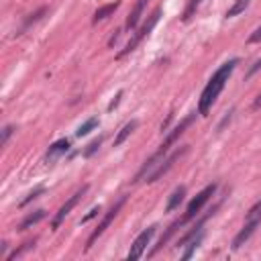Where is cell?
Masks as SVG:
<instances>
[{"instance_id":"obj_1","label":"cell","mask_w":261,"mask_h":261,"mask_svg":"<svg viewBox=\"0 0 261 261\" xmlns=\"http://www.w3.org/2000/svg\"><path fill=\"white\" fill-rule=\"evenodd\" d=\"M237 65H239V59H228L226 63H222V65L212 73V77L208 80V84H206L204 90H202V96H200V102H198V114H202V116L208 114V110H210L212 104L216 102L218 94H220L222 88L226 86V82H228V77H230V73L234 71Z\"/></svg>"},{"instance_id":"obj_2","label":"cell","mask_w":261,"mask_h":261,"mask_svg":"<svg viewBox=\"0 0 261 261\" xmlns=\"http://www.w3.org/2000/svg\"><path fill=\"white\" fill-rule=\"evenodd\" d=\"M159 16H161V8L157 6V8H155V10H153V12H151V14L147 16V20L143 22V27H141V29H139V31H137V33H135L133 37H130V41H128V43L124 45V49H122V51L118 53V57H124V55L133 53V51L137 49V45H139V43H141V41H143L145 37H149V33H151V31L155 29V24L159 22Z\"/></svg>"},{"instance_id":"obj_3","label":"cell","mask_w":261,"mask_h":261,"mask_svg":"<svg viewBox=\"0 0 261 261\" xmlns=\"http://www.w3.org/2000/svg\"><path fill=\"white\" fill-rule=\"evenodd\" d=\"M186 153H188V145H184V147L175 149L171 155H167L165 159H161V161H159V163H157V165H155V167H153V169L147 173L145 181H147V184H153V181H157V179H159L161 175H165V173H167V171L173 167V163H175V161H177L181 155H186Z\"/></svg>"},{"instance_id":"obj_4","label":"cell","mask_w":261,"mask_h":261,"mask_svg":"<svg viewBox=\"0 0 261 261\" xmlns=\"http://www.w3.org/2000/svg\"><path fill=\"white\" fill-rule=\"evenodd\" d=\"M124 202H126V196H122V198H120V200H118V202H116V204H114V206H112V208L106 212V216H104V218L98 222V226L92 230V234H90V237H88V241H86V251H90V249H92V245L96 243V239L104 234V230H106V228L110 226V222L116 218V214L120 212V208L124 206Z\"/></svg>"},{"instance_id":"obj_5","label":"cell","mask_w":261,"mask_h":261,"mask_svg":"<svg viewBox=\"0 0 261 261\" xmlns=\"http://www.w3.org/2000/svg\"><path fill=\"white\" fill-rule=\"evenodd\" d=\"M216 184H210V186H206L202 192H198L194 198H192V202L188 204V208H186V214H184V220L186 222H190L192 218H196L198 216V212L204 208V204L214 196V192H216Z\"/></svg>"},{"instance_id":"obj_6","label":"cell","mask_w":261,"mask_h":261,"mask_svg":"<svg viewBox=\"0 0 261 261\" xmlns=\"http://www.w3.org/2000/svg\"><path fill=\"white\" fill-rule=\"evenodd\" d=\"M155 230H157V226L155 224H151V226H147L135 241H133V245H130V251H128V255H126V259L128 261H135V259H139L143 253H145V249H147V245L151 243V239H153V234H155Z\"/></svg>"},{"instance_id":"obj_7","label":"cell","mask_w":261,"mask_h":261,"mask_svg":"<svg viewBox=\"0 0 261 261\" xmlns=\"http://www.w3.org/2000/svg\"><path fill=\"white\" fill-rule=\"evenodd\" d=\"M86 192H88V184H86V186H82V188H80V190H77V192H75V194H73V196H71V198H69V200L59 208V210H57V214H55V218H53V222H51L53 230H55V228H59V224L65 220V216L71 212V208L82 200V196H84Z\"/></svg>"},{"instance_id":"obj_8","label":"cell","mask_w":261,"mask_h":261,"mask_svg":"<svg viewBox=\"0 0 261 261\" xmlns=\"http://www.w3.org/2000/svg\"><path fill=\"white\" fill-rule=\"evenodd\" d=\"M261 224V218H251V220H247V224L239 230V234L232 239V249L237 251V249H241L243 245H245V241H249V237L255 232V228Z\"/></svg>"},{"instance_id":"obj_9","label":"cell","mask_w":261,"mask_h":261,"mask_svg":"<svg viewBox=\"0 0 261 261\" xmlns=\"http://www.w3.org/2000/svg\"><path fill=\"white\" fill-rule=\"evenodd\" d=\"M184 224H186L184 216H181V218H177V220H173V222H171V224L167 226V230H165V232L161 234V239L157 241V245L153 247V251H151L149 255H155V253H157V251H159V249H161V247H163V245H165V243H167V241H169V239H171V237H173V234H175V232H177V230H179V228H181Z\"/></svg>"},{"instance_id":"obj_10","label":"cell","mask_w":261,"mask_h":261,"mask_svg":"<svg viewBox=\"0 0 261 261\" xmlns=\"http://www.w3.org/2000/svg\"><path fill=\"white\" fill-rule=\"evenodd\" d=\"M69 149V139H59V141H55L49 149H47V155H45V161L47 163H51V161H55L57 157H61L65 151Z\"/></svg>"},{"instance_id":"obj_11","label":"cell","mask_w":261,"mask_h":261,"mask_svg":"<svg viewBox=\"0 0 261 261\" xmlns=\"http://www.w3.org/2000/svg\"><path fill=\"white\" fill-rule=\"evenodd\" d=\"M145 2H147V0H137L135 8H133L130 14L126 16V24H124L126 31H135V29H137V24H139V20H141V16H143V10H145Z\"/></svg>"},{"instance_id":"obj_12","label":"cell","mask_w":261,"mask_h":261,"mask_svg":"<svg viewBox=\"0 0 261 261\" xmlns=\"http://www.w3.org/2000/svg\"><path fill=\"white\" fill-rule=\"evenodd\" d=\"M137 126H139V120H128V122L118 130V135L114 137V147H120V145H122V143H124V141L135 133V128H137Z\"/></svg>"},{"instance_id":"obj_13","label":"cell","mask_w":261,"mask_h":261,"mask_svg":"<svg viewBox=\"0 0 261 261\" xmlns=\"http://www.w3.org/2000/svg\"><path fill=\"white\" fill-rule=\"evenodd\" d=\"M184 196H186V186H177V188L171 192V196H169V200H167L165 210H167V212H173L175 208H179V204L184 202Z\"/></svg>"},{"instance_id":"obj_14","label":"cell","mask_w":261,"mask_h":261,"mask_svg":"<svg viewBox=\"0 0 261 261\" xmlns=\"http://www.w3.org/2000/svg\"><path fill=\"white\" fill-rule=\"evenodd\" d=\"M118 8V2H112V4H104V6H100L96 12H94V16H92V22L96 24L98 20H104V18H108L114 10Z\"/></svg>"},{"instance_id":"obj_15","label":"cell","mask_w":261,"mask_h":261,"mask_svg":"<svg viewBox=\"0 0 261 261\" xmlns=\"http://www.w3.org/2000/svg\"><path fill=\"white\" fill-rule=\"evenodd\" d=\"M45 218V210H35L33 214H29L20 224H18V230H27V228H31L33 224H37L39 220H43Z\"/></svg>"},{"instance_id":"obj_16","label":"cell","mask_w":261,"mask_h":261,"mask_svg":"<svg viewBox=\"0 0 261 261\" xmlns=\"http://www.w3.org/2000/svg\"><path fill=\"white\" fill-rule=\"evenodd\" d=\"M98 126V118L96 116H92V118H88L84 124H80L77 126V130H75V137H86L90 130H94Z\"/></svg>"},{"instance_id":"obj_17","label":"cell","mask_w":261,"mask_h":261,"mask_svg":"<svg viewBox=\"0 0 261 261\" xmlns=\"http://www.w3.org/2000/svg\"><path fill=\"white\" fill-rule=\"evenodd\" d=\"M200 243H202V232H198V234H196L194 239H190V241L186 243V245H188V249L184 251V255H181V259H190V257L194 255V251L198 249V245H200Z\"/></svg>"},{"instance_id":"obj_18","label":"cell","mask_w":261,"mask_h":261,"mask_svg":"<svg viewBox=\"0 0 261 261\" xmlns=\"http://www.w3.org/2000/svg\"><path fill=\"white\" fill-rule=\"evenodd\" d=\"M251 4V0H234V4L226 10V16H237L241 12H245V8Z\"/></svg>"},{"instance_id":"obj_19","label":"cell","mask_w":261,"mask_h":261,"mask_svg":"<svg viewBox=\"0 0 261 261\" xmlns=\"http://www.w3.org/2000/svg\"><path fill=\"white\" fill-rule=\"evenodd\" d=\"M200 2H202V0H188V6H186V10H184V14H181V20H190V18L196 14Z\"/></svg>"},{"instance_id":"obj_20","label":"cell","mask_w":261,"mask_h":261,"mask_svg":"<svg viewBox=\"0 0 261 261\" xmlns=\"http://www.w3.org/2000/svg\"><path fill=\"white\" fill-rule=\"evenodd\" d=\"M45 12H47V8H39V10L35 12V14H31V16H29V18L24 20V24H22V29H20V33H22V31H24L27 27H31L33 22H37V20H39V18H41V16H43ZM20 33H18V35H20Z\"/></svg>"},{"instance_id":"obj_21","label":"cell","mask_w":261,"mask_h":261,"mask_svg":"<svg viewBox=\"0 0 261 261\" xmlns=\"http://www.w3.org/2000/svg\"><path fill=\"white\" fill-rule=\"evenodd\" d=\"M100 143H102V137H98V139H94L90 145H88V149L84 151V157H92L96 151H98V147H100Z\"/></svg>"},{"instance_id":"obj_22","label":"cell","mask_w":261,"mask_h":261,"mask_svg":"<svg viewBox=\"0 0 261 261\" xmlns=\"http://www.w3.org/2000/svg\"><path fill=\"white\" fill-rule=\"evenodd\" d=\"M41 194H45V188H43V186H39V188H35V190H33V192H31V194H29V196H27V198H24V200L20 202V206H27V204H29L31 200H35V198H39Z\"/></svg>"},{"instance_id":"obj_23","label":"cell","mask_w":261,"mask_h":261,"mask_svg":"<svg viewBox=\"0 0 261 261\" xmlns=\"http://www.w3.org/2000/svg\"><path fill=\"white\" fill-rule=\"evenodd\" d=\"M31 247H35V239H33V241H27V243H22V247H18L16 251H12V253H10V255H8L6 259L10 261V259H14V257H18V255H20L22 251H27V249H31Z\"/></svg>"},{"instance_id":"obj_24","label":"cell","mask_w":261,"mask_h":261,"mask_svg":"<svg viewBox=\"0 0 261 261\" xmlns=\"http://www.w3.org/2000/svg\"><path fill=\"white\" fill-rule=\"evenodd\" d=\"M251 218H261V200L247 212V220H251Z\"/></svg>"},{"instance_id":"obj_25","label":"cell","mask_w":261,"mask_h":261,"mask_svg":"<svg viewBox=\"0 0 261 261\" xmlns=\"http://www.w3.org/2000/svg\"><path fill=\"white\" fill-rule=\"evenodd\" d=\"M12 133H14V126H12V124H8V126H4V128H2V139H0V145H2V147L6 145V141L10 139V135H12Z\"/></svg>"},{"instance_id":"obj_26","label":"cell","mask_w":261,"mask_h":261,"mask_svg":"<svg viewBox=\"0 0 261 261\" xmlns=\"http://www.w3.org/2000/svg\"><path fill=\"white\" fill-rule=\"evenodd\" d=\"M98 212H100V206H96V208H92L84 218H82V222H88V220H92L94 216H98Z\"/></svg>"},{"instance_id":"obj_27","label":"cell","mask_w":261,"mask_h":261,"mask_svg":"<svg viewBox=\"0 0 261 261\" xmlns=\"http://www.w3.org/2000/svg\"><path fill=\"white\" fill-rule=\"evenodd\" d=\"M261 41V27L253 31V35H249V43H259Z\"/></svg>"},{"instance_id":"obj_28","label":"cell","mask_w":261,"mask_h":261,"mask_svg":"<svg viewBox=\"0 0 261 261\" xmlns=\"http://www.w3.org/2000/svg\"><path fill=\"white\" fill-rule=\"evenodd\" d=\"M120 98H122V90H118L116 92V96H114V100L108 104V110H114V106H118V102H120Z\"/></svg>"},{"instance_id":"obj_29","label":"cell","mask_w":261,"mask_h":261,"mask_svg":"<svg viewBox=\"0 0 261 261\" xmlns=\"http://www.w3.org/2000/svg\"><path fill=\"white\" fill-rule=\"evenodd\" d=\"M118 37H120V31H114V35L110 37V41H108V47H112L116 41H118Z\"/></svg>"},{"instance_id":"obj_30","label":"cell","mask_w":261,"mask_h":261,"mask_svg":"<svg viewBox=\"0 0 261 261\" xmlns=\"http://www.w3.org/2000/svg\"><path fill=\"white\" fill-rule=\"evenodd\" d=\"M259 67H261V59H259V61H255V65H253V67L249 69V73H247V77H251V75H253V73H255V71H257Z\"/></svg>"},{"instance_id":"obj_31","label":"cell","mask_w":261,"mask_h":261,"mask_svg":"<svg viewBox=\"0 0 261 261\" xmlns=\"http://www.w3.org/2000/svg\"><path fill=\"white\" fill-rule=\"evenodd\" d=\"M257 108H261V94L257 96V100L253 102V110H257Z\"/></svg>"}]
</instances>
